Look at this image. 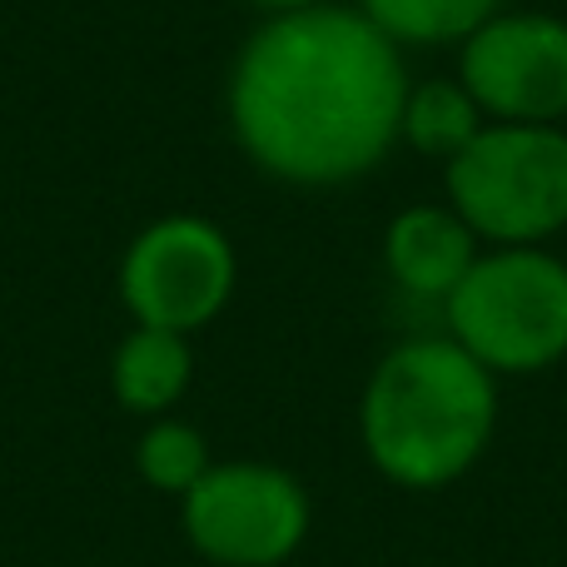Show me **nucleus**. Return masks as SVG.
I'll use <instances>...</instances> for the list:
<instances>
[{
  "label": "nucleus",
  "mask_w": 567,
  "mask_h": 567,
  "mask_svg": "<svg viewBox=\"0 0 567 567\" xmlns=\"http://www.w3.org/2000/svg\"><path fill=\"white\" fill-rule=\"evenodd\" d=\"M110 399L140 423L165 419L185 403L189 383H195V339L169 329H150V323H130L120 343L110 349Z\"/></svg>",
  "instance_id": "9"
},
{
  "label": "nucleus",
  "mask_w": 567,
  "mask_h": 567,
  "mask_svg": "<svg viewBox=\"0 0 567 567\" xmlns=\"http://www.w3.org/2000/svg\"><path fill=\"white\" fill-rule=\"evenodd\" d=\"M443 333L493 379H533L567 359V259L553 245L483 249L443 303Z\"/></svg>",
  "instance_id": "3"
},
{
  "label": "nucleus",
  "mask_w": 567,
  "mask_h": 567,
  "mask_svg": "<svg viewBox=\"0 0 567 567\" xmlns=\"http://www.w3.org/2000/svg\"><path fill=\"white\" fill-rule=\"evenodd\" d=\"M235 6L255 10V16H284V10H303V6H319V0H235Z\"/></svg>",
  "instance_id": "13"
},
{
  "label": "nucleus",
  "mask_w": 567,
  "mask_h": 567,
  "mask_svg": "<svg viewBox=\"0 0 567 567\" xmlns=\"http://www.w3.org/2000/svg\"><path fill=\"white\" fill-rule=\"evenodd\" d=\"M498 433V379L449 333L399 339L359 393V443L383 483L439 493L468 478Z\"/></svg>",
  "instance_id": "2"
},
{
  "label": "nucleus",
  "mask_w": 567,
  "mask_h": 567,
  "mask_svg": "<svg viewBox=\"0 0 567 567\" xmlns=\"http://www.w3.org/2000/svg\"><path fill=\"white\" fill-rule=\"evenodd\" d=\"M483 120L567 125V20L553 10H498L458 45V70Z\"/></svg>",
  "instance_id": "7"
},
{
  "label": "nucleus",
  "mask_w": 567,
  "mask_h": 567,
  "mask_svg": "<svg viewBox=\"0 0 567 567\" xmlns=\"http://www.w3.org/2000/svg\"><path fill=\"white\" fill-rule=\"evenodd\" d=\"M239 289V249L209 215H159L130 235L115 269V293L130 323L189 333L219 319Z\"/></svg>",
  "instance_id": "6"
},
{
  "label": "nucleus",
  "mask_w": 567,
  "mask_h": 567,
  "mask_svg": "<svg viewBox=\"0 0 567 567\" xmlns=\"http://www.w3.org/2000/svg\"><path fill=\"white\" fill-rule=\"evenodd\" d=\"M179 533L209 567H284L313 533V498L284 463L215 458L179 498Z\"/></svg>",
  "instance_id": "5"
},
{
  "label": "nucleus",
  "mask_w": 567,
  "mask_h": 567,
  "mask_svg": "<svg viewBox=\"0 0 567 567\" xmlns=\"http://www.w3.org/2000/svg\"><path fill=\"white\" fill-rule=\"evenodd\" d=\"M483 125L488 120H483L478 100L463 90L458 75L413 80L409 95H403V115H399V145L413 150L419 159L449 165Z\"/></svg>",
  "instance_id": "10"
},
{
  "label": "nucleus",
  "mask_w": 567,
  "mask_h": 567,
  "mask_svg": "<svg viewBox=\"0 0 567 567\" xmlns=\"http://www.w3.org/2000/svg\"><path fill=\"white\" fill-rule=\"evenodd\" d=\"M215 463V449H209L205 429L179 413H165V419H150L135 439V473L150 493L159 498H185L199 478Z\"/></svg>",
  "instance_id": "12"
},
{
  "label": "nucleus",
  "mask_w": 567,
  "mask_h": 567,
  "mask_svg": "<svg viewBox=\"0 0 567 567\" xmlns=\"http://www.w3.org/2000/svg\"><path fill=\"white\" fill-rule=\"evenodd\" d=\"M393 45L409 50H458L483 20L508 10V0H353Z\"/></svg>",
  "instance_id": "11"
},
{
  "label": "nucleus",
  "mask_w": 567,
  "mask_h": 567,
  "mask_svg": "<svg viewBox=\"0 0 567 567\" xmlns=\"http://www.w3.org/2000/svg\"><path fill=\"white\" fill-rule=\"evenodd\" d=\"M379 255H383V275H389L393 289L443 309L449 293L473 269V259L483 255V239L463 225V215L449 199H423V205H403L383 225Z\"/></svg>",
  "instance_id": "8"
},
{
  "label": "nucleus",
  "mask_w": 567,
  "mask_h": 567,
  "mask_svg": "<svg viewBox=\"0 0 567 567\" xmlns=\"http://www.w3.org/2000/svg\"><path fill=\"white\" fill-rule=\"evenodd\" d=\"M443 199L483 249L553 245L567 229V125H488L443 165Z\"/></svg>",
  "instance_id": "4"
},
{
  "label": "nucleus",
  "mask_w": 567,
  "mask_h": 567,
  "mask_svg": "<svg viewBox=\"0 0 567 567\" xmlns=\"http://www.w3.org/2000/svg\"><path fill=\"white\" fill-rule=\"evenodd\" d=\"M403 50L353 0L259 16L229 60L225 120L239 155L293 189H339L399 150Z\"/></svg>",
  "instance_id": "1"
}]
</instances>
